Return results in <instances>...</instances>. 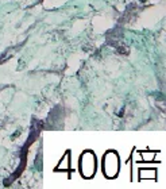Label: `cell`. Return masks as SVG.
<instances>
[{
	"label": "cell",
	"instance_id": "1",
	"mask_svg": "<svg viewBox=\"0 0 166 189\" xmlns=\"http://www.w3.org/2000/svg\"><path fill=\"white\" fill-rule=\"evenodd\" d=\"M103 173L107 178H115L120 170V157L114 150H109L103 157Z\"/></svg>",
	"mask_w": 166,
	"mask_h": 189
},
{
	"label": "cell",
	"instance_id": "3",
	"mask_svg": "<svg viewBox=\"0 0 166 189\" xmlns=\"http://www.w3.org/2000/svg\"><path fill=\"white\" fill-rule=\"evenodd\" d=\"M142 160L153 161L154 160V153H142Z\"/></svg>",
	"mask_w": 166,
	"mask_h": 189
},
{
	"label": "cell",
	"instance_id": "2",
	"mask_svg": "<svg viewBox=\"0 0 166 189\" xmlns=\"http://www.w3.org/2000/svg\"><path fill=\"white\" fill-rule=\"evenodd\" d=\"M96 155L93 151L86 150L80 157V173L84 178H92L96 173Z\"/></svg>",
	"mask_w": 166,
	"mask_h": 189
}]
</instances>
